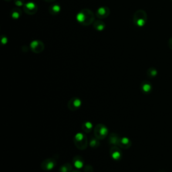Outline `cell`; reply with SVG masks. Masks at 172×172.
<instances>
[{"label": "cell", "instance_id": "obj_6", "mask_svg": "<svg viewBox=\"0 0 172 172\" xmlns=\"http://www.w3.org/2000/svg\"><path fill=\"white\" fill-rule=\"evenodd\" d=\"M81 106V100L78 97H73L68 102L67 106L71 111L77 110Z\"/></svg>", "mask_w": 172, "mask_h": 172}, {"label": "cell", "instance_id": "obj_8", "mask_svg": "<svg viewBox=\"0 0 172 172\" xmlns=\"http://www.w3.org/2000/svg\"><path fill=\"white\" fill-rule=\"evenodd\" d=\"M31 48L32 50L34 51V53H40L41 51H43L44 49L43 44L39 40H34L31 44Z\"/></svg>", "mask_w": 172, "mask_h": 172}, {"label": "cell", "instance_id": "obj_23", "mask_svg": "<svg viewBox=\"0 0 172 172\" xmlns=\"http://www.w3.org/2000/svg\"><path fill=\"white\" fill-rule=\"evenodd\" d=\"M71 172H81L79 169H76V170H73Z\"/></svg>", "mask_w": 172, "mask_h": 172}, {"label": "cell", "instance_id": "obj_16", "mask_svg": "<svg viewBox=\"0 0 172 172\" xmlns=\"http://www.w3.org/2000/svg\"><path fill=\"white\" fill-rule=\"evenodd\" d=\"M90 144V146L93 148V149H96V148H98L99 146H100V141H99V139L97 138L95 136L94 137L91 138L90 139V141L89 143Z\"/></svg>", "mask_w": 172, "mask_h": 172}, {"label": "cell", "instance_id": "obj_19", "mask_svg": "<svg viewBox=\"0 0 172 172\" xmlns=\"http://www.w3.org/2000/svg\"><path fill=\"white\" fill-rule=\"evenodd\" d=\"M49 12L50 13H56L60 12V7L58 5H52L49 8Z\"/></svg>", "mask_w": 172, "mask_h": 172}, {"label": "cell", "instance_id": "obj_22", "mask_svg": "<svg viewBox=\"0 0 172 172\" xmlns=\"http://www.w3.org/2000/svg\"><path fill=\"white\" fill-rule=\"evenodd\" d=\"M169 48L170 49L172 50V38H170L169 40Z\"/></svg>", "mask_w": 172, "mask_h": 172}, {"label": "cell", "instance_id": "obj_13", "mask_svg": "<svg viewBox=\"0 0 172 172\" xmlns=\"http://www.w3.org/2000/svg\"><path fill=\"white\" fill-rule=\"evenodd\" d=\"M24 10L27 13H29V14H32V13H34L36 12L37 6L34 3H28L24 7Z\"/></svg>", "mask_w": 172, "mask_h": 172}, {"label": "cell", "instance_id": "obj_12", "mask_svg": "<svg viewBox=\"0 0 172 172\" xmlns=\"http://www.w3.org/2000/svg\"><path fill=\"white\" fill-rule=\"evenodd\" d=\"M120 138L116 133H112L109 136V143L112 146H117L119 145Z\"/></svg>", "mask_w": 172, "mask_h": 172}, {"label": "cell", "instance_id": "obj_4", "mask_svg": "<svg viewBox=\"0 0 172 172\" xmlns=\"http://www.w3.org/2000/svg\"><path fill=\"white\" fill-rule=\"evenodd\" d=\"M147 20V13L144 10H138L134 16V22L137 26L143 27Z\"/></svg>", "mask_w": 172, "mask_h": 172}, {"label": "cell", "instance_id": "obj_24", "mask_svg": "<svg viewBox=\"0 0 172 172\" xmlns=\"http://www.w3.org/2000/svg\"><path fill=\"white\" fill-rule=\"evenodd\" d=\"M45 1H49V2H52V1H55V0H45Z\"/></svg>", "mask_w": 172, "mask_h": 172}, {"label": "cell", "instance_id": "obj_2", "mask_svg": "<svg viewBox=\"0 0 172 172\" xmlns=\"http://www.w3.org/2000/svg\"><path fill=\"white\" fill-rule=\"evenodd\" d=\"M77 20L79 22L85 25H89L94 20V15L90 10L82 11L77 16Z\"/></svg>", "mask_w": 172, "mask_h": 172}, {"label": "cell", "instance_id": "obj_11", "mask_svg": "<svg viewBox=\"0 0 172 172\" xmlns=\"http://www.w3.org/2000/svg\"><path fill=\"white\" fill-rule=\"evenodd\" d=\"M141 88L142 91L145 94H148L152 90V86L151 83L148 81H143L141 83Z\"/></svg>", "mask_w": 172, "mask_h": 172}, {"label": "cell", "instance_id": "obj_18", "mask_svg": "<svg viewBox=\"0 0 172 172\" xmlns=\"http://www.w3.org/2000/svg\"><path fill=\"white\" fill-rule=\"evenodd\" d=\"M157 70L155 68L151 67V68L148 69V71H147L148 77H149L151 78L155 77L157 76Z\"/></svg>", "mask_w": 172, "mask_h": 172}, {"label": "cell", "instance_id": "obj_20", "mask_svg": "<svg viewBox=\"0 0 172 172\" xmlns=\"http://www.w3.org/2000/svg\"><path fill=\"white\" fill-rule=\"evenodd\" d=\"M84 171L85 172H93L94 171V169H93V167L90 164L86 165L84 167Z\"/></svg>", "mask_w": 172, "mask_h": 172}, {"label": "cell", "instance_id": "obj_5", "mask_svg": "<svg viewBox=\"0 0 172 172\" xmlns=\"http://www.w3.org/2000/svg\"><path fill=\"white\" fill-rule=\"evenodd\" d=\"M57 162L53 158H49L44 160L41 164V168L44 171H50L56 166Z\"/></svg>", "mask_w": 172, "mask_h": 172}, {"label": "cell", "instance_id": "obj_15", "mask_svg": "<svg viewBox=\"0 0 172 172\" xmlns=\"http://www.w3.org/2000/svg\"><path fill=\"white\" fill-rule=\"evenodd\" d=\"M73 171V167L70 164H65L62 165L59 169V172H71Z\"/></svg>", "mask_w": 172, "mask_h": 172}, {"label": "cell", "instance_id": "obj_17", "mask_svg": "<svg viewBox=\"0 0 172 172\" xmlns=\"http://www.w3.org/2000/svg\"><path fill=\"white\" fill-rule=\"evenodd\" d=\"M97 16L99 18H105L107 15H108V9L106 8H100L97 12Z\"/></svg>", "mask_w": 172, "mask_h": 172}, {"label": "cell", "instance_id": "obj_14", "mask_svg": "<svg viewBox=\"0 0 172 172\" xmlns=\"http://www.w3.org/2000/svg\"><path fill=\"white\" fill-rule=\"evenodd\" d=\"M92 128H93V124H92V123H91L89 121L85 122L82 124V127H81V128L83 131L87 133H90L92 130Z\"/></svg>", "mask_w": 172, "mask_h": 172}, {"label": "cell", "instance_id": "obj_7", "mask_svg": "<svg viewBox=\"0 0 172 172\" xmlns=\"http://www.w3.org/2000/svg\"><path fill=\"white\" fill-rule=\"evenodd\" d=\"M110 155L111 157L116 161L120 160L122 157V153L121 150L117 146H112L110 148Z\"/></svg>", "mask_w": 172, "mask_h": 172}, {"label": "cell", "instance_id": "obj_9", "mask_svg": "<svg viewBox=\"0 0 172 172\" xmlns=\"http://www.w3.org/2000/svg\"><path fill=\"white\" fill-rule=\"evenodd\" d=\"M73 164L77 169H80L84 165V160H83L82 157L77 155L74 157L73 159Z\"/></svg>", "mask_w": 172, "mask_h": 172}, {"label": "cell", "instance_id": "obj_1", "mask_svg": "<svg viewBox=\"0 0 172 172\" xmlns=\"http://www.w3.org/2000/svg\"><path fill=\"white\" fill-rule=\"evenodd\" d=\"M74 143H75L76 146L81 150H84L87 147V137L83 134V133H77L73 139Z\"/></svg>", "mask_w": 172, "mask_h": 172}, {"label": "cell", "instance_id": "obj_21", "mask_svg": "<svg viewBox=\"0 0 172 172\" xmlns=\"http://www.w3.org/2000/svg\"><path fill=\"white\" fill-rule=\"evenodd\" d=\"M96 24L97 25V27H96V29L97 30H102L104 29V28L105 27L104 23L101 22L100 24H99V21H97V22H96Z\"/></svg>", "mask_w": 172, "mask_h": 172}, {"label": "cell", "instance_id": "obj_10", "mask_svg": "<svg viewBox=\"0 0 172 172\" xmlns=\"http://www.w3.org/2000/svg\"><path fill=\"white\" fill-rule=\"evenodd\" d=\"M132 143L131 141L127 137H122L120 138V142H119V145L118 146L120 148H123V149H128L131 147Z\"/></svg>", "mask_w": 172, "mask_h": 172}, {"label": "cell", "instance_id": "obj_3", "mask_svg": "<svg viewBox=\"0 0 172 172\" xmlns=\"http://www.w3.org/2000/svg\"><path fill=\"white\" fill-rule=\"evenodd\" d=\"M108 134V129L102 124H97L94 128V136L99 140L104 139Z\"/></svg>", "mask_w": 172, "mask_h": 172}]
</instances>
